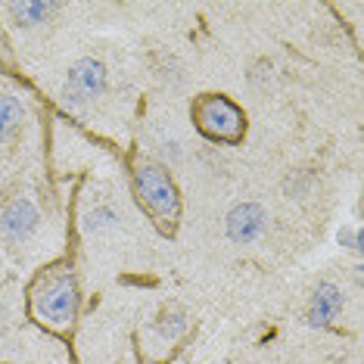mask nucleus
I'll return each mask as SVG.
<instances>
[{
  "label": "nucleus",
  "instance_id": "nucleus-3",
  "mask_svg": "<svg viewBox=\"0 0 364 364\" xmlns=\"http://www.w3.org/2000/svg\"><path fill=\"white\" fill-rule=\"evenodd\" d=\"M190 115H193L196 128L209 140L240 144V140L246 137V115L234 100H228L225 94H203L200 100L190 106Z\"/></svg>",
  "mask_w": 364,
  "mask_h": 364
},
{
  "label": "nucleus",
  "instance_id": "nucleus-1",
  "mask_svg": "<svg viewBox=\"0 0 364 364\" xmlns=\"http://www.w3.org/2000/svg\"><path fill=\"white\" fill-rule=\"evenodd\" d=\"M31 314H35L38 324H44L47 330L65 333L72 330V324L78 321V280L72 274V268L65 264H53L31 284V296H28Z\"/></svg>",
  "mask_w": 364,
  "mask_h": 364
},
{
  "label": "nucleus",
  "instance_id": "nucleus-7",
  "mask_svg": "<svg viewBox=\"0 0 364 364\" xmlns=\"http://www.w3.org/2000/svg\"><path fill=\"white\" fill-rule=\"evenodd\" d=\"M339 311H343V293H339L333 284H321L314 289V299H311V309H309V324L327 327Z\"/></svg>",
  "mask_w": 364,
  "mask_h": 364
},
{
  "label": "nucleus",
  "instance_id": "nucleus-9",
  "mask_svg": "<svg viewBox=\"0 0 364 364\" xmlns=\"http://www.w3.org/2000/svg\"><path fill=\"white\" fill-rule=\"evenodd\" d=\"M22 115H26V109H22L19 97H13V94L0 97V137H10L13 131L19 128Z\"/></svg>",
  "mask_w": 364,
  "mask_h": 364
},
{
  "label": "nucleus",
  "instance_id": "nucleus-5",
  "mask_svg": "<svg viewBox=\"0 0 364 364\" xmlns=\"http://www.w3.org/2000/svg\"><path fill=\"white\" fill-rule=\"evenodd\" d=\"M264 221H268V215H264L259 203H243L237 209H230L228 215V237L234 243H252L264 230Z\"/></svg>",
  "mask_w": 364,
  "mask_h": 364
},
{
  "label": "nucleus",
  "instance_id": "nucleus-6",
  "mask_svg": "<svg viewBox=\"0 0 364 364\" xmlns=\"http://www.w3.org/2000/svg\"><path fill=\"white\" fill-rule=\"evenodd\" d=\"M38 209H35V203L26 200V196H16V200L4 209V234L10 237V240H26L31 230L38 228Z\"/></svg>",
  "mask_w": 364,
  "mask_h": 364
},
{
  "label": "nucleus",
  "instance_id": "nucleus-10",
  "mask_svg": "<svg viewBox=\"0 0 364 364\" xmlns=\"http://www.w3.org/2000/svg\"><path fill=\"white\" fill-rule=\"evenodd\" d=\"M339 243L343 246H349V250H355V252H361V230H339Z\"/></svg>",
  "mask_w": 364,
  "mask_h": 364
},
{
  "label": "nucleus",
  "instance_id": "nucleus-8",
  "mask_svg": "<svg viewBox=\"0 0 364 364\" xmlns=\"http://www.w3.org/2000/svg\"><path fill=\"white\" fill-rule=\"evenodd\" d=\"M6 10L13 13V19L19 26H38V22L47 19V13L56 10L53 4H35V0H19V4H10Z\"/></svg>",
  "mask_w": 364,
  "mask_h": 364
},
{
  "label": "nucleus",
  "instance_id": "nucleus-4",
  "mask_svg": "<svg viewBox=\"0 0 364 364\" xmlns=\"http://www.w3.org/2000/svg\"><path fill=\"white\" fill-rule=\"evenodd\" d=\"M106 90V65L100 60H78L69 69V85H65V97L85 103L94 100Z\"/></svg>",
  "mask_w": 364,
  "mask_h": 364
},
{
  "label": "nucleus",
  "instance_id": "nucleus-2",
  "mask_svg": "<svg viewBox=\"0 0 364 364\" xmlns=\"http://www.w3.org/2000/svg\"><path fill=\"white\" fill-rule=\"evenodd\" d=\"M134 193L137 203L162 230H171L181 215V200H178V187L168 178V171L159 165H137L134 168Z\"/></svg>",
  "mask_w": 364,
  "mask_h": 364
},
{
  "label": "nucleus",
  "instance_id": "nucleus-11",
  "mask_svg": "<svg viewBox=\"0 0 364 364\" xmlns=\"http://www.w3.org/2000/svg\"><path fill=\"white\" fill-rule=\"evenodd\" d=\"M4 327H6V314H4V309H0V333H4Z\"/></svg>",
  "mask_w": 364,
  "mask_h": 364
}]
</instances>
